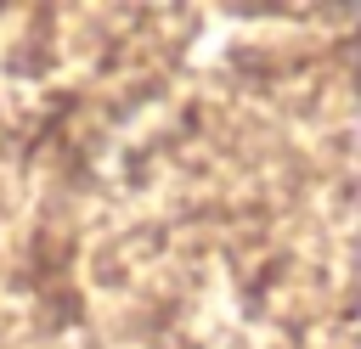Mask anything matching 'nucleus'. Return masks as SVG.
Listing matches in <instances>:
<instances>
[]
</instances>
